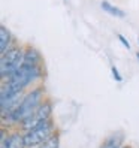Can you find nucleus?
I'll use <instances>...</instances> for the list:
<instances>
[{
  "instance_id": "nucleus-1",
  "label": "nucleus",
  "mask_w": 139,
  "mask_h": 148,
  "mask_svg": "<svg viewBox=\"0 0 139 148\" xmlns=\"http://www.w3.org/2000/svg\"><path fill=\"white\" fill-rule=\"evenodd\" d=\"M42 97H43L42 87L33 88L31 91H29L24 96V99L20 103V106L16 108V111L12 112V114H9V115H5L3 120L8 118L9 123H23L24 120H27L33 112L39 108V105L42 103Z\"/></svg>"
},
{
  "instance_id": "nucleus-2",
  "label": "nucleus",
  "mask_w": 139,
  "mask_h": 148,
  "mask_svg": "<svg viewBox=\"0 0 139 148\" xmlns=\"http://www.w3.org/2000/svg\"><path fill=\"white\" fill-rule=\"evenodd\" d=\"M40 75H42L40 64H25V63H23V66L18 71H15L9 78H6V82H3V84L8 85L11 90L24 91L25 87H29L31 82L39 79Z\"/></svg>"
},
{
  "instance_id": "nucleus-3",
  "label": "nucleus",
  "mask_w": 139,
  "mask_h": 148,
  "mask_svg": "<svg viewBox=\"0 0 139 148\" xmlns=\"http://www.w3.org/2000/svg\"><path fill=\"white\" fill-rule=\"evenodd\" d=\"M54 133V124L53 121L48 120L45 123H42L36 127H33L30 130H25L24 133V142L27 148H33V147H40L45 141L53 136Z\"/></svg>"
},
{
  "instance_id": "nucleus-4",
  "label": "nucleus",
  "mask_w": 139,
  "mask_h": 148,
  "mask_svg": "<svg viewBox=\"0 0 139 148\" xmlns=\"http://www.w3.org/2000/svg\"><path fill=\"white\" fill-rule=\"evenodd\" d=\"M24 63V51L21 48H9L0 58V75L2 78H9Z\"/></svg>"
},
{
  "instance_id": "nucleus-5",
  "label": "nucleus",
  "mask_w": 139,
  "mask_h": 148,
  "mask_svg": "<svg viewBox=\"0 0 139 148\" xmlns=\"http://www.w3.org/2000/svg\"><path fill=\"white\" fill-rule=\"evenodd\" d=\"M24 99V91H16L11 90L8 85H2V94H0V100H2V117L9 115L16 111L20 103Z\"/></svg>"
},
{
  "instance_id": "nucleus-6",
  "label": "nucleus",
  "mask_w": 139,
  "mask_h": 148,
  "mask_svg": "<svg viewBox=\"0 0 139 148\" xmlns=\"http://www.w3.org/2000/svg\"><path fill=\"white\" fill-rule=\"evenodd\" d=\"M51 111H53V106H51V102H42L39 108L33 112V114L27 118V120H24L23 123H21V127L24 130H30L33 127H36L42 123H45V121L49 120L51 117Z\"/></svg>"
},
{
  "instance_id": "nucleus-7",
  "label": "nucleus",
  "mask_w": 139,
  "mask_h": 148,
  "mask_svg": "<svg viewBox=\"0 0 139 148\" xmlns=\"http://www.w3.org/2000/svg\"><path fill=\"white\" fill-rule=\"evenodd\" d=\"M2 148H27L24 142V135H20L18 132L8 135L3 132L2 133Z\"/></svg>"
},
{
  "instance_id": "nucleus-8",
  "label": "nucleus",
  "mask_w": 139,
  "mask_h": 148,
  "mask_svg": "<svg viewBox=\"0 0 139 148\" xmlns=\"http://www.w3.org/2000/svg\"><path fill=\"white\" fill-rule=\"evenodd\" d=\"M11 43H12V34L5 25H2L0 27V53L5 54L11 48Z\"/></svg>"
},
{
  "instance_id": "nucleus-9",
  "label": "nucleus",
  "mask_w": 139,
  "mask_h": 148,
  "mask_svg": "<svg viewBox=\"0 0 139 148\" xmlns=\"http://www.w3.org/2000/svg\"><path fill=\"white\" fill-rule=\"evenodd\" d=\"M40 62H42V57L38 49L30 47L24 51V63L25 64H40Z\"/></svg>"
},
{
  "instance_id": "nucleus-10",
  "label": "nucleus",
  "mask_w": 139,
  "mask_h": 148,
  "mask_svg": "<svg viewBox=\"0 0 139 148\" xmlns=\"http://www.w3.org/2000/svg\"><path fill=\"white\" fill-rule=\"evenodd\" d=\"M121 142H123V135L117 133L112 135L106 142H103L102 148H121Z\"/></svg>"
},
{
  "instance_id": "nucleus-11",
  "label": "nucleus",
  "mask_w": 139,
  "mask_h": 148,
  "mask_svg": "<svg viewBox=\"0 0 139 148\" xmlns=\"http://www.w3.org/2000/svg\"><path fill=\"white\" fill-rule=\"evenodd\" d=\"M102 8H103V11H106L108 14L114 15V16H118V18H124L126 16V14L123 11L118 9V8L114 6V5H111L109 2H102Z\"/></svg>"
},
{
  "instance_id": "nucleus-12",
  "label": "nucleus",
  "mask_w": 139,
  "mask_h": 148,
  "mask_svg": "<svg viewBox=\"0 0 139 148\" xmlns=\"http://www.w3.org/2000/svg\"><path fill=\"white\" fill-rule=\"evenodd\" d=\"M39 148H58V136H51L48 141H45Z\"/></svg>"
},
{
  "instance_id": "nucleus-13",
  "label": "nucleus",
  "mask_w": 139,
  "mask_h": 148,
  "mask_svg": "<svg viewBox=\"0 0 139 148\" xmlns=\"http://www.w3.org/2000/svg\"><path fill=\"white\" fill-rule=\"evenodd\" d=\"M111 72H112V76H114V78H115V79H117L118 82H121V81H123V78H121V75L118 73V69H117L115 66H112Z\"/></svg>"
},
{
  "instance_id": "nucleus-14",
  "label": "nucleus",
  "mask_w": 139,
  "mask_h": 148,
  "mask_svg": "<svg viewBox=\"0 0 139 148\" xmlns=\"http://www.w3.org/2000/svg\"><path fill=\"white\" fill-rule=\"evenodd\" d=\"M118 39H120V42L123 43V45H124V47H126L127 49L130 48V42H129V40H127V39H126V38L123 36V34H120V36H118Z\"/></svg>"
},
{
  "instance_id": "nucleus-15",
  "label": "nucleus",
  "mask_w": 139,
  "mask_h": 148,
  "mask_svg": "<svg viewBox=\"0 0 139 148\" xmlns=\"http://www.w3.org/2000/svg\"><path fill=\"white\" fill-rule=\"evenodd\" d=\"M136 57H138V60H139V53H138V54H136Z\"/></svg>"
}]
</instances>
